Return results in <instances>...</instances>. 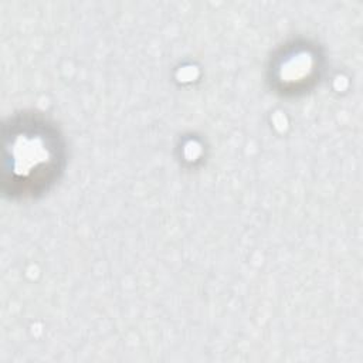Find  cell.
Instances as JSON below:
<instances>
[{
	"label": "cell",
	"mask_w": 363,
	"mask_h": 363,
	"mask_svg": "<svg viewBox=\"0 0 363 363\" xmlns=\"http://www.w3.org/2000/svg\"><path fill=\"white\" fill-rule=\"evenodd\" d=\"M65 167L60 130L34 112L10 116L3 125V191L10 199H34L48 191Z\"/></svg>",
	"instance_id": "cell-1"
},
{
	"label": "cell",
	"mask_w": 363,
	"mask_h": 363,
	"mask_svg": "<svg viewBox=\"0 0 363 363\" xmlns=\"http://www.w3.org/2000/svg\"><path fill=\"white\" fill-rule=\"evenodd\" d=\"M322 57L309 41L285 44L271 60L269 81L277 92L296 95L309 89L319 78Z\"/></svg>",
	"instance_id": "cell-2"
}]
</instances>
